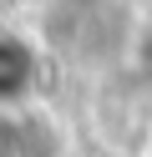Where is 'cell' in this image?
<instances>
[{
	"label": "cell",
	"instance_id": "cell-1",
	"mask_svg": "<svg viewBox=\"0 0 152 157\" xmlns=\"http://www.w3.org/2000/svg\"><path fill=\"white\" fill-rule=\"evenodd\" d=\"M30 86H36V56H30L15 36H5V41H0V106L25 101Z\"/></svg>",
	"mask_w": 152,
	"mask_h": 157
}]
</instances>
